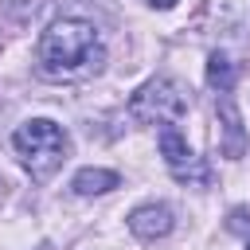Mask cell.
Instances as JSON below:
<instances>
[{
    "label": "cell",
    "mask_w": 250,
    "mask_h": 250,
    "mask_svg": "<svg viewBox=\"0 0 250 250\" xmlns=\"http://www.w3.org/2000/svg\"><path fill=\"white\" fill-rule=\"evenodd\" d=\"M102 66H105V43L90 20L62 16L35 43V70L47 82H82L94 78Z\"/></svg>",
    "instance_id": "1"
},
{
    "label": "cell",
    "mask_w": 250,
    "mask_h": 250,
    "mask_svg": "<svg viewBox=\"0 0 250 250\" xmlns=\"http://www.w3.org/2000/svg\"><path fill=\"white\" fill-rule=\"evenodd\" d=\"M12 148L20 164L31 172V180H51L70 156V133L51 117H27L23 125H16Z\"/></svg>",
    "instance_id": "2"
},
{
    "label": "cell",
    "mask_w": 250,
    "mask_h": 250,
    "mask_svg": "<svg viewBox=\"0 0 250 250\" xmlns=\"http://www.w3.org/2000/svg\"><path fill=\"white\" fill-rule=\"evenodd\" d=\"M188 86L176 78H148L129 98V117L137 125H176L188 113Z\"/></svg>",
    "instance_id": "3"
},
{
    "label": "cell",
    "mask_w": 250,
    "mask_h": 250,
    "mask_svg": "<svg viewBox=\"0 0 250 250\" xmlns=\"http://www.w3.org/2000/svg\"><path fill=\"white\" fill-rule=\"evenodd\" d=\"M156 141H160V156H164V168L172 172V180H180V184H207L211 180L207 164L188 148V141L180 137L176 125H160Z\"/></svg>",
    "instance_id": "4"
},
{
    "label": "cell",
    "mask_w": 250,
    "mask_h": 250,
    "mask_svg": "<svg viewBox=\"0 0 250 250\" xmlns=\"http://www.w3.org/2000/svg\"><path fill=\"white\" fill-rule=\"evenodd\" d=\"M172 227H176V215L168 203H141L129 211V230L141 242H156V238L172 234Z\"/></svg>",
    "instance_id": "5"
},
{
    "label": "cell",
    "mask_w": 250,
    "mask_h": 250,
    "mask_svg": "<svg viewBox=\"0 0 250 250\" xmlns=\"http://www.w3.org/2000/svg\"><path fill=\"white\" fill-rule=\"evenodd\" d=\"M113 188H121V176L113 168H78L74 180H70V191L74 195H105Z\"/></svg>",
    "instance_id": "6"
},
{
    "label": "cell",
    "mask_w": 250,
    "mask_h": 250,
    "mask_svg": "<svg viewBox=\"0 0 250 250\" xmlns=\"http://www.w3.org/2000/svg\"><path fill=\"white\" fill-rule=\"evenodd\" d=\"M215 105H219V113H223V125H227V156L234 160L238 152H242V121H238V109H234V102H230V94H219L215 98Z\"/></svg>",
    "instance_id": "7"
},
{
    "label": "cell",
    "mask_w": 250,
    "mask_h": 250,
    "mask_svg": "<svg viewBox=\"0 0 250 250\" xmlns=\"http://www.w3.org/2000/svg\"><path fill=\"white\" fill-rule=\"evenodd\" d=\"M207 82H211L219 94H230V86H234V62H230L223 51H211V55H207Z\"/></svg>",
    "instance_id": "8"
},
{
    "label": "cell",
    "mask_w": 250,
    "mask_h": 250,
    "mask_svg": "<svg viewBox=\"0 0 250 250\" xmlns=\"http://www.w3.org/2000/svg\"><path fill=\"white\" fill-rule=\"evenodd\" d=\"M148 4H152V8H172L176 0H148Z\"/></svg>",
    "instance_id": "9"
},
{
    "label": "cell",
    "mask_w": 250,
    "mask_h": 250,
    "mask_svg": "<svg viewBox=\"0 0 250 250\" xmlns=\"http://www.w3.org/2000/svg\"><path fill=\"white\" fill-rule=\"evenodd\" d=\"M246 250H250V242H246Z\"/></svg>",
    "instance_id": "10"
}]
</instances>
